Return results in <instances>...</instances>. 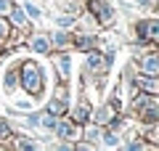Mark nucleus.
Listing matches in <instances>:
<instances>
[{"instance_id": "obj_1", "label": "nucleus", "mask_w": 159, "mask_h": 151, "mask_svg": "<svg viewBox=\"0 0 159 151\" xmlns=\"http://www.w3.org/2000/svg\"><path fill=\"white\" fill-rule=\"evenodd\" d=\"M24 85H27V90H40V72H37V66H27L24 69Z\"/></svg>"}, {"instance_id": "obj_2", "label": "nucleus", "mask_w": 159, "mask_h": 151, "mask_svg": "<svg viewBox=\"0 0 159 151\" xmlns=\"http://www.w3.org/2000/svg\"><path fill=\"white\" fill-rule=\"evenodd\" d=\"M32 45H34V48L40 50V53H45V50H48V43H45L43 37H34V43H32Z\"/></svg>"}, {"instance_id": "obj_3", "label": "nucleus", "mask_w": 159, "mask_h": 151, "mask_svg": "<svg viewBox=\"0 0 159 151\" xmlns=\"http://www.w3.org/2000/svg\"><path fill=\"white\" fill-rule=\"evenodd\" d=\"M143 69H146V72H148V74H154V72H157V58H154V56H151V58H148V61H146V64H143Z\"/></svg>"}, {"instance_id": "obj_4", "label": "nucleus", "mask_w": 159, "mask_h": 151, "mask_svg": "<svg viewBox=\"0 0 159 151\" xmlns=\"http://www.w3.org/2000/svg\"><path fill=\"white\" fill-rule=\"evenodd\" d=\"M27 13H29L32 19H37V16H40V8H37V6H32V3H27Z\"/></svg>"}, {"instance_id": "obj_5", "label": "nucleus", "mask_w": 159, "mask_h": 151, "mask_svg": "<svg viewBox=\"0 0 159 151\" xmlns=\"http://www.w3.org/2000/svg\"><path fill=\"white\" fill-rule=\"evenodd\" d=\"M58 133H61V135H64V138H72V127H69V125H64V127H61V130H58Z\"/></svg>"}, {"instance_id": "obj_6", "label": "nucleus", "mask_w": 159, "mask_h": 151, "mask_svg": "<svg viewBox=\"0 0 159 151\" xmlns=\"http://www.w3.org/2000/svg\"><path fill=\"white\" fill-rule=\"evenodd\" d=\"M117 143V135H106V146H114Z\"/></svg>"}, {"instance_id": "obj_7", "label": "nucleus", "mask_w": 159, "mask_h": 151, "mask_svg": "<svg viewBox=\"0 0 159 151\" xmlns=\"http://www.w3.org/2000/svg\"><path fill=\"white\" fill-rule=\"evenodd\" d=\"M3 34H6V27H3V24H0V37H3Z\"/></svg>"}]
</instances>
